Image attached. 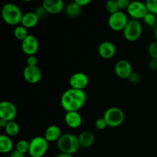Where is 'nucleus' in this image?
Masks as SVG:
<instances>
[{"label":"nucleus","instance_id":"17","mask_svg":"<svg viewBox=\"0 0 157 157\" xmlns=\"http://www.w3.org/2000/svg\"><path fill=\"white\" fill-rule=\"evenodd\" d=\"M78 141L81 147L82 148H90L93 146L95 141V136L91 131L84 130L78 136Z\"/></svg>","mask_w":157,"mask_h":157},{"label":"nucleus","instance_id":"7","mask_svg":"<svg viewBox=\"0 0 157 157\" xmlns=\"http://www.w3.org/2000/svg\"><path fill=\"white\" fill-rule=\"evenodd\" d=\"M128 16L123 11H118L110 15L108 18V25L113 32H123L128 23Z\"/></svg>","mask_w":157,"mask_h":157},{"label":"nucleus","instance_id":"29","mask_svg":"<svg viewBox=\"0 0 157 157\" xmlns=\"http://www.w3.org/2000/svg\"><path fill=\"white\" fill-rule=\"evenodd\" d=\"M94 125H95V127L99 130H104L108 127V126H107V122H106L105 120L104 119V117L98 118V120H96Z\"/></svg>","mask_w":157,"mask_h":157},{"label":"nucleus","instance_id":"27","mask_svg":"<svg viewBox=\"0 0 157 157\" xmlns=\"http://www.w3.org/2000/svg\"><path fill=\"white\" fill-rule=\"evenodd\" d=\"M145 4L149 12L157 15V0H146Z\"/></svg>","mask_w":157,"mask_h":157},{"label":"nucleus","instance_id":"34","mask_svg":"<svg viewBox=\"0 0 157 157\" xmlns=\"http://www.w3.org/2000/svg\"><path fill=\"white\" fill-rule=\"evenodd\" d=\"M148 67L151 71H157V59L150 58L148 62Z\"/></svg>","mask_w":157,"mask_h":157},{"label":"nucleus","instance_id":"21","mask_svg":"<svg viewBox=\"0 0 157 157\" xmlns=\"http://www.w3.org/2000/svg\"><path fill=\"white\" fill-rule=\"evenodd\" d=\"M81 6L77 4L75 2L68 3L67 6L64 7V12L66 15L71 18H76L79 16L81 13Z\"/></svg>","mask_w":157,"mask_h":157},{"label":"nucleus","instance_id":"33","mask_svg":"<svg viewBox=\"0 0 157 157\" xmlns=\"http://www.w3.org/2000/svg\"><path fill=\"white\" fill-rule=\"evenodd\" d=\"M26 63L28 66H38V58L35 55L28 56L26 59Z\"/></svg>","mask_w":157,"mask_h":157},{"label":"nucleus","instance_id":"12","mask_svg":"<svg viewBox=\"0 0 157 157\" xmlns=\"http://www.w3.org/2000/svg\"><path fill=\"white\" fill-rule=\"evenodd\" d=\"M23 78L29 84H35L41 80L42 72L38 66L26 65L23 70Z\"/></svg>","mask_w":157,"mask_h":157},{"label":"nucleus","instance_id":"3","mask_svg":"<svg viewBox=\"0 0 157 157\" xmlns=\"http://www.w3.org/2000/svg\"><path fill=\"white\" fill-rule=\"evenodd\" d=\"M57 147L61 153L74 155L81 148L78 136L70 133H63L57 141Z\"/></svg>","mask_w":157,"mask_h":157},{"label":"nucleus","instance_id":"24","mask_svg":"<svg viewBox=\"0 0 157 157\" xmlns=\"http://www.w3.org/2000/svg\"><path fill=\"white\" fill-rule=\"evenodd\" d=\"M29 144L30 143L26 140H20L19 141L17 142L16 145H15V150H18L20 153H24V154L29 153Z\"/></svg>","mask_w":157,"mask_h":157},{"label":"nucleus","instance_id":"1","mask_svg":"<svg viewBox=\"0 0 157 157\" xmlns=\"http://www.w3.org/2000/svg\"><path fill=\"white\" fill-rule=\"evenodd\" d=\"M87 94L84 90L69 88L61 97V107L66 112L79 111L86 104Z\"/></svg>","mask_w":157,"mask_h":157},{"label":"nucleus","instance_id":"10","mask_svg":"<svg viewBox=\"0 0 157 157\" xmlns=\"http://www.w3.org/2000/svg\"><path fill=\"white\" fill-rule=\"evenodd\" d=\"M21 48L27 56L35 55L39 48V43L36 37L33 35H29L21 41Z\"/></svg>","mask_w":157,"mask_h":157},{"label":"nucleus","instance_id":"35","mask_svg":"<svg viewBox=\"0 0 157 157\" xmlns=\"http://www.w3.org/2000/svg\"><path fill=\"white\" fill-rule=\"evenodd\" d=\"M73 2H75L77 4H78L81 7H83V6H86L90 4L92 2V0H73Z\"/></svg>","mask_w":157,"mask_h":157},{"label":"nucleus","instance_id":"8","mask_svg":"<svg viewBox=\"0 0 157 157\" xmlns=\"http://www.w3.org/2000/svg\"><path fill=\"white\" fill-rule=\"evenodd\" d=\"M127 12L132 19H136L138 21L144 19L145 15L149 12L145 2H143L140 0H133L130 2Z\"/></svg>","mask_w":157,"mask_h":157},{"label":"nucleus","instance_id":"9","mask_svg":"<svg viewBox=\"0 0 157 157\" xmlns=\"http://www.w3.org/2000/svg\"><path fill=\"white\" fill-rule=\"evenodd\" d=\"M17 113L18 110L13 103L7 101L0 102V119L6 120L8 122L15 121Z\"/></svg>","mask_w":157,"mask_h":157},{"label":"nucleus","instance_id":"23","mask_svg":"<svg viewBox=\"0 0 157 157\" xmlns=\"http://www.w3.org/2000/svg\"><path fill=\"white\" fill-rule=\"evenodd\" d=\"M13 34L15 38L21 41H23L29 35V32H28V29L25 28L24 26L21 25H18L15 26Z\"/></svg>","mask_w":157,"mask_h":157},{"label":"nucleus","instance_id":"16","mask_svg":"<svg viewBox=\"0 0 157 157\" xmlns=\"http://www.w3.org/2000/svg\"><path fill=\"white\" fill-rule=\"evenodd\" d=\"M64 122L70 128L77 129L81 126L83 119L78 111H69L64 115Z\"/></svg>","mask_w":157,"mask_h":157},{"label":"nucleus","instance_id":"37","mask_svg":"<svg viewBox=\"0 0 157 157\" xmlns=\"http://www.w3.org/2000/svg\"><path fill=\"white\" fill-rule=\"evenodd\" d=\"M8 124V121H6V120L0 119V128H6V125Z\"/></svg>","mask_w":157,"mask_h":157},{"label":"nucleus","instance_id":"11","mask_svg":"<svg viewBox=\"0 0 157 157\" xmlns=\"http://www.w3.org/2000/svg\"><path fill=\"white\" fill-rule=\"evenodd\" d=\"M89 84V78L85 73L76 72L69 78V85L71 88L84 90Z\"/></svg>","mask_w":157,"mask_h":157},{"label":"nucleus","instance_id":"18","mask_svg":"<svg viewBox=\"0 0 157 157\" xmlns=\"http://www.w3.org/2000/svg\"><path fill=\"white\" fill-rule=\"evenodd\" d=\"M62 135L59 127L56 125H51L46 128L44 131V137L48 143L57 142Z\"/></svg>","mask_w":157,"mask_h":157},{"label":"nucleus","instance_id":"40","mask_svg":"<svg viewBox=\"0 0 157 157\" xmlns=\"http://www.w3.org/2000/svg\"><path fill=\"white\" fill-rule=\"evenodd\" d=\"M21 1H23V2H31L35 1V0H21Z\"/></svg>","mask_w":157,"mask_h":157},{"label":"nucleus","instance_id":"15","mask_svg":"<svg viewBox=\"0 0 157 157\" xmlns=\"http://www.w3.org/2000/svg\"><path fill=\"white\" fill-rule=\"evenodd\" d=\"M42 7L48 14L58 15L64 10V2L63 0H43Z\"/></svg>","mask_w":157,"mask_h":157},{"label":"nucleus","instance_id":"28","mask_svg":"<svg viewBox=\"0 0 157 157\" xmlns=\"http://www.w3.org/2000/svg\"><path fill=\"white\" fill-rule=\"evenodd\" d=\"M148 54L150 58L157 59V41L156 40L149 44Z\"/></svg>","mask_w":157,"mask_h":157},{"label":"nucleus","instance_id":"26","mask_svg":"<svg viewBox=\"0 0 157 157\" xmlns=\"http://www.w3.org/2000/svg\"><path fill=\"white\" fill-rule=\"evenodd\" d=\"M144 21L149 27H156L157 25L156 15L151 12H148L144 18Z\"/></svg>","mask_w":157,"mask_h":157},{"label":"nucleus","instance_id":"19","mask_svg":"<svg viewBox=\"0 0 157 157\" xmlns=\"http://www.w3.org/2000/svg\"><path fill=\"white\" fill-rule=\"evenodd\" d=\"M39 18L35 13V12H28L23 14L22 18H21V24L27 29H33L38 24Z\"/></svg>","mask_w":157,"mask_h":157},{"label":"nucleus","instance_id":"30","mask_svg":"<svg viewBox=\"0 0 157 157\" xmlns=\"http://www.w3.org/2000/svg\"><path fill=\"white\" fill-rule=\"evenodd\" d=\"M34 12H35V13L36 14V15L38 16V18H39V20L44 19V18L46 17V15H48V12H46L45 9L42 7V6H38V7L37 8Z\"/></svg>","mask_w":157,"mask_h":157},{"label":"nucleus","instance_id":"39","mask_svg":"<svg viewBox=\"0 0 157 157\" xmlns=\"http://www.w3.org/2000/svg\"><path fill=\"white\" fill-rule=\"evenodd\" d=\"M154 35H155V39H156V41H157V25L155 27Z\"/></svg>","mask_w":157,"mask_h":157},{"label":"nucleus","instance_id":"20","mask_svg":"<svg viewBox=\"0 0 157 157\" xmlns=\"http://www.w3.org/2000/svg\"><path fill=\"white\" fill-rule=\"evenodd\" d=\"M13 142L10 136L6 134H0V153L6 154L13 150Z\"/></svg>","mask_w":157,"mask_h":157},{"label":"nucleus","instance_id":"13","mask_svg":"<svg viewBox=\"0 0 157 157\" xmlns=\"http://www.w3.org/2000/svg\"><path fill=\"white\" fill-rule=\"evenodd\" d=\"M114 71L121 79H127L133 73V66L128 60L121 59L115 64Z\"/></svg>","mask_w":157,"mask_h":157},{"label":"nucleus","instance_id":"32","mask_svg":"<svg viewBox=\"0 0 157 157\" xmlns=\"http://www.w3.org/2000/svg\"><path fill=\"white\" fill-rule=\"evenodd\" d=\"M117 2L120 10L123 11L127 10L131 1H130V0H117Z\"/></svg>","mask_w":157,"mask_h":157},{"label":"nucleus","instance_id":"5","mask_svg":"<svg viewBox=\"0 0 157 157\" xmlns=\"http://www.w3.org/2000/svg\"><path fill=\"white\" fill-rule=\"evenodd\" d=\"M29 144V154L31 157H44L49 148V143L44 136H35Z\"/></svg>","mask_w":157,"mask_h":157},{"label":"nucleus","instance_id":"36","mask_svg":"<svg viewBox=\"0 0 157 157\" xmlns=\"http://www.w3.org/2000/svg\"><path fill=\"white\" fill-rule=\"evenodd\" d=\"M9 157H25V154L20 153V152H18V150H12V151L11 152L10 155H9Z\"/></svg>","mask_w":157,"mask_h":157},{"label":"nucleus","instance_id":"25","mask_svg":"<svg viewBox=\"0 0 157 157\" xmlns=\"http://www.w3.org/2000/svg\"><path fill=\"white\" fill-rule=\"evenodd\" d=\"M105 7L106 10H107V12L110 15L115 13V12H118V11H121L119 9V6H118L117 0H107V2H106Z\"/></svg>","mask_w":157,"mask_h":157},{"label":"nucleus","instance_id":"22","mask_svg":"<svg viewBox=\"0 0 157 157\" xmlns=\"http://www.w3.org/2000/svg\"><path fill=\"white\" fill-rule=\"evenodd\" d=\"M20 131V127L17 122L15 121H9L6 125V128H5V132L6 134L8 135L10 137H13V136H16L19 133Z\"/></svg>","mask_w":157,"mask_h":157},{"label":"nucleus","instance_id":"14","mask_svg":"<svg viewBox=\"0 0 157 157\" xmlns=\"http://www.w3.org/2000/svg\"><path fill=\"white\" fill-rule=\"evenodd\" d=\"M98 55L104 59H111L117 53V47L110 41H102L98 48Z\"/></svg>","mask_w":157,"mask_h":157},{"label":"nucleus","instance_id":"2","mask_svg":"<svg viewBox=\"0 0 157 157\" xmlns=\"http://www.w3.org/2000/svg\"><path fill=\"white\" fill-rule=\"evenodd\" d=\"M1 16L3 21L11 26H17L21 24L23 13L21 9L14 3L9 2L2 6Z\"/></svg>","mask_w":157,"mask_h":157},{"label":"nucleus","instance_id":"6","mask_svg":"<svg viewBox=\"0 0 157 157\" xmlns=\"http://www.w3.org/2000/svg\"><path fill=\"white\" fill-rule=\"evenodd\" d=\"M143 33V27L140 21L136 19L129 20L123 31L124 37L127 41L134 42L140 38Z\"/></svg>","mask_w":157,"mask_h":157},{"label":"nucleus","instance_id":"31","mask_svg":"<svg viewBox=\"0 0 157 157\" xmlns=\"http://www.w3.org/2000/svg\"><path fill=\"white\" fill-rule=\"evenodd\" d=\"M127 79H128V81H130L131 84H137V83H139L140 81V75L137 72L133 71V73L130 75V77H129Z\"/></svg>","mask_w":157,"mask_h":157},{"label":"nucleus","instance_id":"38","mask_svg":"<svg viewBox=\"0 0 157 157\" xmlns=\"http://www.w3.org/2000/svg\"><path fill=\"white\" fill-rule=\"evenodd\" d=\"M56 157H74L73 155L71 154H67V153H61L58 155Z\"/></svg>","mask_w":157,"mask_h":157},{"label":"nucleus","instance_id":"4","mask_svg":"<svg viewBox=\"0 0 157 157\" xmlns=\"http://www.w3.org/2000/svg\"><path fill=\"white\" fill-rule=\"evenodd\" d=\"M103 117L105 120L109 127L116 128L122 125L124 122L125 114L122 109L117 107H112L106 110Z\"/></svg>","mask_w":157,"mask_h":157}]
</instances>
